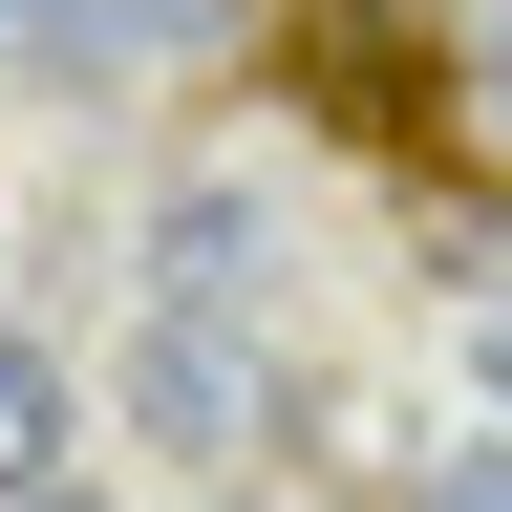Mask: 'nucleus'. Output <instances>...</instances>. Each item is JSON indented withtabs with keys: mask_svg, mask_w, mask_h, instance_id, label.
Wrapping results in <instances>:
<instances>
[{
	"mask_svg": "<svg viewBox=\"0 0 512 512\" xmlns=\"http://www.w3.org/2000/svg\"><path fill=\"white\" fill-rule=\"evenodd\" d=\"M256 0H0V43L43 64V86H150V64H214Z\"/></svg>",
	"mask_w": 512,
	"mask_h": 512,
	"instance_id": "f257e3e1",
	"label": "nucleus"
},
{
	"mask_svg": "<svg viewBox=\"0 0 512 512\" xmlns=\"http://www.w3.org/2000/svg\"><path fill=\"white\" fill-rule=\"evenodd\" d=\"M128 384H150V427H171V448H235V427H256V342H235V320H192V299L128 342Z\"/></svg>",
	"mask_w": 512,
	"mask_h": 512,
	"instance_id": "f03ea898",
	"label": "nucleus"
},
{
	"mask_svg": "<svg viewBox=\"0 0 512 512\" xmlns=\"http://www.w3.org/2000/svg\"><path fill=\"white\" fill-rule=\"evenodd\" d=\"M299 64H320V107H342V128H427V43L384 22V0H320Z\"/></svg>",
	"mask_w": 512,
	"mask_h": 512,
	"instance_id": "7ed1b4c3",
	"label": "nucleus"
},
{
	"mask_svg": "<svg viewBox=\"0 0 512 512\" xmlns=\"http://www.w3.org/2000/svg\"><path fill=\"white\" fill-rule=\"evenodd\" d=\"M256 256H278V214H256V192H171V214H150V278H171L192 320H235Z\"/></svg>",
	"mask_w": 512,
	"mask_h": 512,
	"instance_id": "20e7f679",
	"label": "nucleus"
},
{
	"mask_svg": "<svg viewBox=\"0 0 512 512\" xmlns=\"http://www.w3.org/2000/svg\"><path fill=\"white\" fill-rule=\"evenodd\" d=\"M64 427H86V384H64L43 342H0V491H43V470H64Z\"/></svg>",
	"mask_w": 512,
	"mask_h": 512,
	"instance_id": "39448f33",
	"label": "nucleus"
},
{
	"mask_svg": "<svg viewBox=\"0 0 512 512\" xmlns=\"http://www.w3.org/2000/svg\"><path fill=\"white\" fill-rule=\"evenodd\" d=\"M406 512H512V448H448V470H427Z\"/></svg>",
	"mask_w": 512,
	"mask_h": 512,
	"instance_id": "423d86ee",
	"label": "nucleus"
},
{
	"mask_svg": "<svg viewBox=\"0 0 512 512\" xmlns=\"http://www.w3.org/2000/svg\"><path fill=\"white\" fill-rule=\"evenodd\" d=\"M0 512H107V491H64V470H43V491H0Z\"/></svg>",
	"mask_w": 512,
	"mask_h": 512,
	"instance_id": "0eeeda50",
	"label": "nucleus"
},
{
	"mask_svg": "<svg viewBox=\"0 0 512 512\" xmlns=\"http://www.w3.org/2000/svg\"><path fill=\"white\" fill-rule=\"evenodd\" d=\"M491 406H512V320H491Z\"/></svg>",
	"mask_w": 512,
	"mask_h": 512,
	"instance_id": "6e6552de",
	"label": "nucleus"
}]
</instances>
